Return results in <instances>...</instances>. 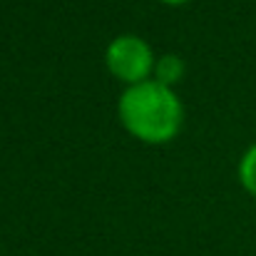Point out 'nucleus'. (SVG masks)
<instances>
[{
  "label": "nucleus",
  "mask_w": 256,
  "mask_h": 256,
  "mask_svg": "<svg viewBox=\"0 0 256 256\" xmlns=\"http://www.w3.org/2000/svg\"><path fill=\"white\" fill-rule=\"evenodd\" d=\"M154 52L140 35H117L104 50V68L124 87L144 82L154 75Z\"/></svg>",
  "instance_id": "obj_2"
},
{
  "label": "nucleus",
  "mask_w": 256,
  "mask_h": 256,
  "mask_svg": "<svg viewBox=\"0 0 256 256\" xmlns=\"http://www.w3.org/2000/svg\"><path fill=\"white\" fill-rule=\"evenodd\" d=\"M160 2H164V5H172V8H176V5H184V2H192V0H160Z\"/></svg>",
  "instance_id": "obj_5"
},
{
  "label": "nucleus",
  "mask_w": 256,
  "mask_h": 256,
  "mask_svg": "<svg viewBox=\"0 0 256 256\" xmlns=\"http://www.w3.org/2000/svg\"><path fill=\"white\" fill-rule=\"evenodd\" d=\"M184 72H186L184 60H182L179 55H174V52H167V55L157 58V62H154V75H152V78H154L157 82H162V85L174 87L184 78Z\"/></svg>",
  "instance_id": "obj_3"
},
{
  "label": "nucleus",
  "mask_w": 256,
  "mask_h": 256,
  "mask_svg": "<svg viewBox=\"0 0 256 256\" xmlns=\"http://www.w3.org/2000/svg\"><path fill=\"white\" fill-rule=\"evenodd\" d=\"M117 117L127 134L144 144H167L184 124V104L174 87L154 78L124 87L117 100Z\"/></svg>",
  "instance_id": "obj_1"
},
{
  "label": "nucleus",
  "mask_w": 256,
  "mask_h": 256,
  "mask_svg": "<svg viewBox=\"0 0 256 256\" xmlns=\"http://www.w3.org/2000/svg\"><path fill=\"white\" fill-rule=\"evenodd\" d=\"M236 176H239V184L244 186V192H249L256 199V142L242 154L239 167H236Z\"/></svg>",
  "instance_id": "obj_4"
}]
</instances>
